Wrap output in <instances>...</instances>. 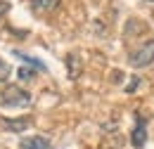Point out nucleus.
Wrapping results in <instances>:
<instances>
[{"label":"nucleus","mask_w":154,"mask_h":149,"mask_svg":"<svg viewBox=\"0 0 154 149\" xmlns=\"http://www.w3.org/2000/svg\"><path fill=\"white\" fill-rule=\"evenodd\" d=\"M131 78H133V81H131V83L126 85V93H133L135 88H137V76H131Z\"/></svg>","instance_id":"9"},{"label":"nucleus","mask_w":154,"mask_h":149,"mask_svg":"<svg viewBox=\"0 0 154 149\" xmlns=\"http://www.w3.org/2000/svg\"><path fill=\"white\" fill-rule=\"evenodd\" d=\"M31 123H33V121H31L29 116H21V118H7V121H5V128H10L12 132H24Z\"/></svg>","instance_id":"6"},{"label":"nucleus","mask_w":154,"mask_h":149,"mask_svg":"<svg viewBox=\"0 0 154 149\" xmlns=\"http://www.w3.org/2000/svg\"><path fill=\"white\" fill-rule=\"evenodd\" d=\"M17 76H19V81H31L33 78V69L31 66H21L19 71H17Z\"/></svg>","instance_id":"7"},{"label":"nucleus","mask_w":154,"mask_h":149,"mask_svg":"<svg viewBox=\"0 0 154 149\" xmlns=\"http://www.w3.org/2000/svg\"><path fill=\"white\" fill-rule=\"evenodd\" d=\"M19 149H50V142L43 135H31L19 142Z\"/></svg>","instance_id":"5"},{"label":"nucleus","mask_w":154,"mask_h":149,"mask_svg":"<svg viewBox=\"0 0 154 149\" xmlns=\"http://www.w3.org/2000/svg\"><path fill=\"white\" fill-rule=\"evenodd\" d=\"M145 142H147V123H145V118L140 114H135V128L131 132V144L135 149H142Z\"/></svg>","instance_id":"3"},{"label":"nucleus","mask_w":154,"mask_h":149,"mask_svg":"<svg viewBox=\"0 0 154 149\" xmlns=\"http://www.w3.org/2000/svg\"><path fill=\"white\" fill-rule=\"evenodd\" d=\"M7 76H10V66H7V64L0 59V81H5Z\"/></svg>","instance_id":"8"},{"label":"nucleus","mask_w":154,"mask_h":149,"mask_svg":"<svg viewBox=\"0 0 154 149\" xmlns=\"http://www.w3.org/2000/svg\"><path fill=\"white\" fill-rule=\"evenodd\" d=\"M59 7V0H31V12L38 14V17H45L50 12H55Z\"/></svg>","instance_id":"4"},{"label":"nucleus","mask_w":154,"mask_h":149,"mask_svg":"<svg viewBox=\"0 0 154 149\" xmlns=\"http://www.w3.org/2000/svg\"><path fill=\"white\" fill-rule=\"evenodd\" d=\"M147 2H154V0H147Z\"/></svg>","instance_id":"10"},{"label":"nucleus","mask_w":154,"mask_h":149,"mask_svg":"<svg viewBox=\"0 0 154 149\" xmlns=\"http://www.w3.org/2000/svg\"><path fill=\"white\" fill-rule=\"evenodd\" d=\"M2 104L5 107H17V109H24L31 104V95L26 90H21L19 85H7L2 90Z\"/></svg>","instance_id":"1"},{"label":"nucleus","mask_w":154,"mask_h":149,"mask_svg":"<svg viewBox=\"0 0 154 149\" xmlns=\"http://www.w3.org/2000/svg\"><path fill=\"white\" fill-rule=\"evenodd\" d=\"M154 62V40H145L135 52H131V66L135 69H142V66H149Z\"/></svg>","instance_id":"2"}]
</instances>
